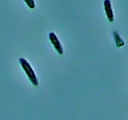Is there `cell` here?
<instances>
[{
  "mask_svg": "<svg viewBox=\"0 0 128 120\" xmlns=\"http://www.w3.org/2000/svg\"><path fill=\"white\" fill-rule=\"evenodd\" d=\"M19 62L21 64V66L22 67V69L24 70V71L26 72V74L27 75V77L29 78L30 81L32 82V84H33L34 86H37L38 85V78L36 77V74L34 73L33 68H32L31 66L30 65V63L27 62V60H26L23 58H21L19 59Z\"/></svg>",
  "mask_w": 128,
  "mask_h": 120,
  "instance_id": "obj_1",
  "label": "cell"
},
{
  "mask_svg": "<svg viewBox=\"0 0 128 120\" xmlns=\"http://www.w3.org/2000/svg\"><path fill=\"white\" fill-rule=\"evenodd\" d=\"M49 38H50V42L52 43V45L55 48L56 51H57L59 54H61V55L63 54V52H64L63 47L62 46L61 42H60L59 39L58 38L57 35H56L54 32H50L49 34Z\"/></svg>",
  "mask_w": 128,
  "mask_h": 120,
  "instance_id": "obj_2",
  "label": "cell"
},
{
  "mask_svg": "<svg viewBox=\"0 0 128 120\" xmlns=\"http://www.w3.org/2000/svg\"><path fill=\"white\" fill-rule=\"evenodd\" d=\"M103 5H104V10L106 12L108 21L113 22L114 20V12H113V9H112L110 0H104Z\"/></svg>",
  "mask_w": 128,
  "mask_h": 120,
  "instance_id": "obj_3",
  "label": "cell"
},
{
  "mask_svg": "<svg viewBox=\"0 0 128 120\" xmlns=\"http://www.w3.org/2000/svg\"><path fill=\"white\" fill-rule=\"evenodd\" d=\"M113 36H114V41H115L116 46L120 48V47H122L125 45V42L123 41V39L122 38L121 36H120V34L118 31L114 30L113 32Z\"/></svg>",
  "mask_w": 128,
  "mask_h": 120,
  "instance_id": "obj_4",
  "label": "cell"
},
{
  "mask_svg": "<svg viewBox=\"0 0 128 120\" xmlns=\"http://www.w3.org/2000/svg\"><path fill=\"white\" fill-rule=\"evenodd\" d=\"M23 1L26 2L27 6L29 7L30 9L33 10L35 8V2H34V0H23Z\"/></svg>",
  "mask_w": 128,
  "mask_h": 120,
  "instance_id": "obj_5",
  "label": "cell"
}]
</instances>
